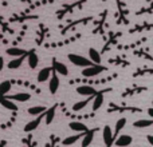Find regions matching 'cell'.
Segmentation results:
<instances>
[{
    "label": "cell",
    "mask_w": 153,
    "mask_h": 147,
    "mask_svg": "<svg viewBox=\"0 0 153 147\" xmlns=\"http://www.w3.org/2000/svg\"><path fill=\"white\" fill-rule=\"evenodd\" d=\"M108 71V67L105 66H101V64H91V66L89 67H85L83 70H82V76L83 78H95V76H98L100 74Z\"/></svg>",
    "instance_id": "obj_1"
},
{
    "label": "cell",
    "mask_w": 153,
    "mask_h": 147,
    "mask_svg": "<svg viewBox=\"0 0 153 147\" xmlns=\"http://www.w3.org/2000/svg\"><path fill=\"white\" fill-rule=\"evenodd\" d=\"M67 58H69V60L71 62L74 66L81 67V68H85V67H89V66H91V64H94L90 59L85 58V56H82V55H78V54H69Z\"/></svg>",
    "instance_id": "obj_2"
},
{
    "label": "cell",
    "mask_w": 153,
    "mask_h": 147,
    "mask_svg": "<svg viewBox=\"0 0 153 147\" xmlns=\"http://www.w3.org/2000/svg\"><path fill=\"white\" fill-rule=\"evenodd\" d=\"M111 91V88H103V90H101V91H97L95 92V95H94V98H93V111H98L101 107H102V104H103V99H105V94L106 92H110Z\"/></svg>",
    "instance_id": "obj_3"
},
{
    "label": "cell",
    "mask_w": 153,
    "mask_h": 147,
    "mask_svg": "<svg viewBox=\"0 0 153 147\" xmlns=\"http://www.w3.org/2000/svg\"><path fill=\"white\" fill-rule=\"evenodd\" d=\"M102 139H103V143H105V146H113L114 143V131L111 130V127L109 126V124H106V126H103L102 129Z\"/></svg>",
    "instance_id": "obj_4"
},
{
    "label": "cell",
    "mask_w": 153,
    "mask_h": 147,
    "mask_svg": "<svg viewBox=\"0 0 153 147\" xmlns=\"http://www.w3.org/2000/svg\"><path fill=\"white\" fill-rule=\"evenodd\" d=\"M108 112H143V110L138 107H120L116 103H110Z\"/></svg>",
    "instance_id": "obj_5"
},
{
    "label": "cell",
    "mask_w": 153,
    "mask_h": 147,
    "mask_svg": "<svg viewBox=\"0 0 153 147\" xmlns=\"http://www.w3.org/2000/svg\"><path fill=\"white\" fill-rule=\"evenodd\" d=\"M97 131H100V127H95V129H87V131H85V135L82 137L81 146H82V147L90 146V143L93 142V139H94V137H95V134H97Z\"/></svg>",
    "instance_id": "obj_6"
},
{
    "label": "cell",
    "mask_w": 153,
    "mask_h": 147,
    "mask_svg": "<svg viewBox=\"0 0 153 147\" xmlns=\"http://www.w3.org/2000/svg\"><path fill=\"white\" fill-rule=\"evenodd\" d=\"M42 119H45V112L36 115V118H35L34 121L28 122V123L24 126V131H26V132H31V131H34V130H36L38 127L40 126V123H42Z\"/></svg>",
    "instance_id": "obj_7"
},
{
    "label": "cell",
    "mask_w": 153,
    "mask_h": 147,
    "mask_svg": "<svg viewBox=\"0 0 153 147\" xmlns=\"http://www.w3.org/2000/svg\"><path fill=\"white\" fill-rule=\"evenodd\" d=\"M59 84H61V82H59L58 74H56V72L53 70V74H51L50 79H48V90H50L51 94H55V92L58 91Z\"/></svg>",
    "instance_id": "obj_8"
},
{
    "label": "cell",
    "mask_w": 153,
    "mask_h": 147,
    "mask_svg": "<svg viewBox=\"0 0 153 147\" xmlns=\"http://www.w3.org/2000/svg\"><path fill=\"white\" fill-rule=\"evenodd\" d=\"M53 70L58 74V75H63V76L69 75V68H67V66L63 64L62 62H58L56 59H53Z\"/></svg>",
    "instance_id": "obj_9"
},
{
    "label": "cell",
    "mask_w": 153,
    "mask_h": 147,
    "mask_svg": "<svg viewBox=\"0 0 153 147\" xmlns=\"http://www.w3.org/2000/svg\"><path fill=\"white\" fill-rule=\"evenodd\" d=\"M133 143V138L129 134H121L114 139L113 145L116 146H130Z\"/></svg>",
    "instance_id": "obj_10"
},
{
    "label": "cell",
    "mask_w": 153,
    "mask_h": 147,
    "mask_svg": "<svg viewBox=\"0 0 153 147\" xmlns=\"http://www.w3.org/2000/svg\"><path fill=\"white\" fill-rule=\"evenodd\" d=\"M51 74H53V67H45L42 68L39 72H38V76H36V80L38 83H45L50 79Z\"/></svg>",
    "instance_id": "obj_11"
},
{
    "label": "cell",
    "mask_w": 153,
    "mask_h": 147,
    "mask_svg": "<svg viewBox=\"0 0 153 147\" xmlns=\"http://www.w3.org/2000/svg\"><path fill=\"white\" fill-rule=\"evenodd\" d=\"M27 62H28V67L31 70H35L39 64V56L36 55L35 50H31L27 52Z\"/></svg>",
    "instance_id": "obj_12"
},
{
    "label": "cell",
    "mask_w": 153,
    "mask_h": 147,
    "mask_svg": "<svg viewBox=\"0 0 153 147\" xmlns=\"http://www.w3.org/2000/svg\"><path fill=\"white\" fill-rule=\"evenodd\" d=\"M97 90L93 86H89V84H83V86L76 87V94L82 95V96H90V95H95Z\"/></svg>",
    "instance_id": "obj_13"
},
{
    "label": "cell",
    "mask_w": 153,
    "mask_h": 147,
    "mask_svg": "<svg viewBox=\"0 0 153 147\" xmlns=\"http://www.w3.org/2000/svg\"><path fill=\"white\" fill-rule=\"evenodd\" d=\"M8 99L11 100H16V102H20V103H24V102H28L31 99V94L28 92H18V94H13V95H5Z\"/></svg>",
    "instance_id": "obj_14"
},
{
    "label": "cell",
    "mask_w": 153,
    "mask_h": 147,
    "mask_svg": "<svg viewBox=\"0 0 153 147\" xmlns=\"http://www.w3.org/2000/svg\"><path fill=\"white\" fill-rule=\"evenodd\" d=\"M56 108H58V103H56V104H54L53 107L47 108V110L45 111V122H46V124H51V123H53L54 118H55Z\"/></svg>",
    "instance_id": "obj_15"
},
{
    "label": "cell",
    "mask_w": 153,
    "mask_h": 147,
    "mask_svg": "<svg viewBox=\"0 0 153 147\" xmlns=\"http://www.w3.org/2000/svg\"><path fill=\"white\" fill-rule=\"evenodd\" d=\"M0 104H1L4 108L11 110V111H16V110H18V106H16L11 99H8L5 95H0Z\"/></svg>",
    "instance_id": "obj_16"
},
{
    "label": "cell",
    "mask_w": 153,
    "mask_h": 147,
    "mask_svg": "<svg viewBox=\"0 0 153 147\" xmlns=\"http://www.w3.org/2000/svg\"><path fill=\"white\" fill-rule=\"evenodd\" d=\"M28 52V51H27ZM27 58V54L26 55H22V56H16V58H13L12 60H10L8 62V68L10 70H16V68H19V67L23 64V62H24V59Z\"/></svg>",
    "instance_id": "obj_17"
},
{
    "label": "cell",
    "mask_w": 153,
    "mask_h": 147,
    "mask_svg": "<svg viewBox=\"0 0 153 147\" xmlns=\"http://www.w3.org/2000/svg\"><path fill=\"white\" fill-rule=\"evenodd\" d=\"M85 135V132H76L75 135H71V137H67L62 140V145L63 146H71V145H75L79 139H82V137Z\"/></svg>",
    "instance_id": "obj_18"
},
{
    "label": "cell",
    "mask_w": 153,
    "mask_h": 147,
    "mask_svg": "<svg viewBox=\"0 0 153 147\" xmlns=\"http://www.w3.org/2000/svg\"><path fill=\"white\" fill-rule=\"evenodd\" d=\"M5 54H7L8 56H12V58H16V56L26 55L27 51H26V50H23V48H20V47H10V48H7Z\"/></svg>",
    "instance_id": "obj_19"
},
{
    "label": "cell",
    "mask_w": 153,
    "mask_h": 147,
    "mask_svg": "<svg viewBox=\"0 0 153 147\" xmlns=\"http://www.w3.org/2000/svg\"><path fill=\"white\" fill-rule=\"evenodd\" d=\"M69 127H70V130H73V131H75V132L87 131V126L85 123H82V122H70Z\"/></svg>",
    "instance_id": "obj_20"
},
{
    "label": "cell",
    "mask_w": 153,
    "mask_h": 147,
    "mask_svg": "<svg viewBox=\"0 0 153 147\" xmlns=\"http://www.w3.org/2000/svg\"><path fill=\"white\" fill-rule=\"evenodd\" d=\"M87 52H89V59L93 62V63L101 64V54H100V51H97L95 48L90 47Z\"/></svg>",
    "instance_id": "obj_21"
},
{
    "label": "cell",
    "mask_w": 153,
    "mask_h": 147,
    "mask_svg": "<svg viewBox=\"0 0 153 147\" xmlns=\"http://www.w3.org/2000/svg\"><path fill=\"white\" fill-rule=\"evenodd\" d=\"M93 98H94V95H90V96H86V99H85V100L76 102L75 104L73 106V111H81V110H83V108L86 107V106L93 100Z\"/></svg>",
    "instance_id": "obj_22"
},
{
    "label": "cell",
    "mask_w": 153,
    "mask_h": 147,
    "mask_svg": "<svg viewBox=\"0 0 153 147\" xmlns=\"http://www.w3.org/2000/svg\"><path fill=\"white\" fill-rule=\"evenodd\" d=\"M149 126H153V119H138L133 123V127L136 129H146Z\"/></svg>",
    "instance_id": "obj_23"
},
{
    "label": "cell",
    "mask_w": 153,
    "mask_h": 147,
    "mask_svg": "<svg viewBox=\"0 0 153 147\" xmlns=\"http://www.w3.org/2000/svg\"><path fill=\"white\" fill-rule=\"evenodd\" d=\"M128 119L125 118V116H122V118H120L118 121H117L116 123V130H114V138H117L120 135V132H121V130L125 127V124H126Z\"/></svg>",
    "instance_id": "obj_24"
},
{
    "label": "cell",
    "mask_w": 153,
    "mask_h": 147,
    "mask_svg": "<svg viewBox=\"0 0 153 147\" xmlns=\"http://www.w3.org/2000/svg\"><path fill=\"white\" fill-rule=\"evenodd\" d=\"M46 110H47V108H46L45 106H34V107H30L28 110H27V112L32 116H36V115H39V114L45 112Z\"/></svg>",
    "instance_id": "obj_25"
},
{
    "label": "cell",
    "mask_w": 153,
    "mask_h": 147,
    "mask_svg": "<svg viewBox=\"0 0 153 147\" xmlns=\"http://www.w3.org/2000/svg\"><path fill=\"white\" fill-rule=\"evenodd\" d=\"M11 87H12V84H11L10 80H4L0 83V95H7L8 92H10Z\"/></svg>",
    "instance_id": "obj_26"
},
{
    "label": "cell",
    "mask_w": 153,
    "mask_h": 147,
    "mask_svg": "<svg viewBox=\"0 0 153 147\" xmlns=\"http://www.w3.org/2000/svg\"><path fill=\"white\" fill-rule=\"evenodd\" d=\"M141 91H146V88H145V87H138V88L128 90V91H125L124 96H130V95H136V94H138V92H141Z\"/></svg>",
    "instance_id": "obj_27"
},
{
    "label": "cell",
    "mask_w": 153,
    "mask_h": 147,
    "mask_svg": "<svg viewBox=\"0 0 153 147\" xmlns=\"http://www.w3.org/2000/svg\"><path fill=\"white\" fill-rule=\"evenodd\" d=\"M146 140H148L149 145H152V146H153V135H151V134L146 135Z\"/></svg>",
    "instance_id": "obj_28"
},
{
    "label": "cell",
    "mask_w": 153,
    "mask_h": 147,
    "mask_svg": "<svg viewBox=\"0 0 153 147\" xmlns=\"http://www.w3.org/2000/svg\"><path fill=\"white\" fill-rule=\"evenodd\" d=\"M3 68H4V58H3V56H0V72H1Z\"/></svg>",
    "instance_id": "obj_29"
},
{
    "label": "cell",
    "mask_w": 153,
    "mask_h": 147,
    "mask_svg": "<svg viewBox=\"0 0 153 147\" xmlns=\"http://www.w3.org/2000/svg\"><path fill=\"white\" fill-rule=\"evenodd\" d=\"M146 114H148V115H149V116H151V118L153 119V107L148 108V110H146Z\"/></svg>",
    "instance_id": "obj_30"
}]
</instances>
